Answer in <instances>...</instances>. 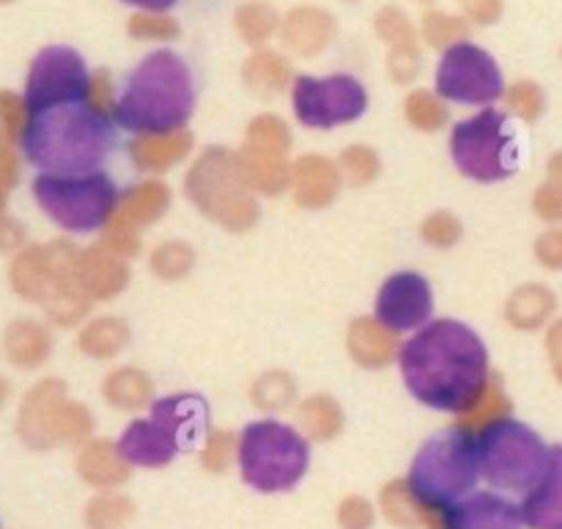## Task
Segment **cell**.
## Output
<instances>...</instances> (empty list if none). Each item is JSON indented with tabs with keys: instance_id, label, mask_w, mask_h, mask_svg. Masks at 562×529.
I'll list each match as a JSON object with an SVG mask.
<instances>
[{
	"instance_id": "obj_40",
	"label": "cell",
	"mask_w": 562,
	"mask_h": 529,
	"mask_svg": "<svg viewBox=\"0 0 562 529\" xmlns=\"http://www.w3.org/2000/svg\"><path fill=\"white\" fill-rule=\"evenodd\" d=\"M420 36L428 47L448 53L456 44L470 38V22L450 11H426L420 20Z\"/></svg>"
},
{
	"instance_id": "obj_60",
	"label": "cell",
	"mask_w": 562,
	"mask_h": 529,
	"mask_svg": "<svg viewBox=\"0 0 562 529\" xmlns=\"http://www.w3.org/2000/svg\"><path fill=\"white\" fill-rule=\"evenodd\" d=\"M5 395H9V387H5V382H3V379H0V404H3V401H5Z\"/></svg>"
},
{
	"instance_id": "obj_18",
	"label": "cell",
	"mask_w": 562,
	"mask_h": 529,
	"mask_svg": "<svg viewBox=\"0 0 562 529\" xmlns=\"http://www.w3.org/2000/svg\"><path fill=\"white\" fill-rule=\"evenodd\" d=\"M401 335L376 316H357L346 329V351L362 371H384L401 357Z\"/></svg>"
},
{
	"instance_id": "obj_58",
	"label": "cell",
	"mask_w": 562,
	"mask_h": 529,
	"mask_svg": "<svg viewBox=\"0 0 562 529\" xmlns=\"http://www.w3.org/2000/svg\"><path fill=\"white\" fill-rule=\"evenodd\" d=\"M124 3L135 5L140 11H168L170 5H176L179 0H124Z\"/></svg>"
},
{
	"instance_id": "obj_22",
	"label": "cell",
	"mask_w": 562,
	"mask_h": 529,
	"mask_svg": "<svg viewBox=\"0 0 562 529\" xmlns=\"http://www.w3.org/2000/svg\"><path fill=\"white\" fill-rule=\"evenodd\" d=\"M170 209V187L159 179H146L132 184L130 190L119 195V206H115L113 217H110L108 228L121 230H137L148 228V225L159 223Z\"/></svg>"
},
{
	"instance_id": "obj_10",
	"label": "cell",
	"mask_w": 562,
	"mask_h": 529,
	"mask_svg": "<svg viewBox=\"0 0 562 529\" xmlns=\"http://www.w3.org/2000/svg\"><path fill=\"white\" fill-rule=\"evenodd\" d=\"M547 442L519 420H503L477 437L481 475L499 492H532L549 464Z\"/></svg>"
},
{
	"instance_id": "obj_11",
	"label": "cell",
	"mask_w": 562,
	"mask_h": 529,
	"mask_svg": "<svg viewBox=\"0 0 562 529\" xmlns=\"http://www.w3.org/2000/svg\"><path fill=\"white\" fill-rule=\"evenodd\" d=\"M291 108L307 130H335L366 115L368 91L351 75H300L291 86Z\"/></svg>"
},
{
	"instance_id": "obj_20",
	"label": "cell",
	"mask_w": 562,
	"mask_h": 529,
	"mask_svg": "<svg viewBox=\"0 0 562 529\" xmlns=\"http://www.w3.org/2000/svg\"><path fill=\"white\" fill-rule=\"evenodd\" d=\"M126 151L140 173L162 176L195 151V135L187 126L170 132H148V135L132 137Z\"/></svg>"
},
{
	"instance_id": "obj_61",
	"label": "cell",
	"mask_w": 562,
	"mask_h": 529,
	"mask_svg": "<svg viewBox=\"0 0 562 529\" xmlns=\"http://www.w3.org/2000/svg\"><path fill=\"white\" fill-rule=\"evenodd\" d=\"M417 3H434V0H417Z\"/></svg>"
},
{
	"instance_id": "obj_53",
	"label": "cell",
	"mask_w": 562,
	"mask_h": 529,
	"mask_svg": "<svg viewBox=\"0 0 562 529\" xmlns=\"http://www.w3.org/2000/svg\"><path fill=\"white\" fill-rule=\"evenodd\" d=\"M461 11H464V20L470 25H481L488 27L503 16L505 3L503 0H459Z\"/></svg>"
},
{
	"instance_id": "obj_17",
	"label": "cell",
	"mask_w": 562,
	"mask_h": 529,
	"mask_svg": "<svg viewBox=\"0 0 562 529\" xmlns=\"http://www.w3.org/2000/svg\"><path fill=\"white\" fill-rule=\"evenodd\" d=\"M521 508L494 492H477L445 508L442 529H521Z\"/></svg>"
},
{
	"instance_id": "obj_51",
	"label": "cell",
	"mask_w": 562,
	"mask_h": 529,
	"mask_svg": "<svg viewBox=\"0 0 562 529\" xmlns=\"http://www.w3.org/2000/svg\"><path fill=\"white\" fill-rule=\"evenodd\" d=\"M86 102L91 104L93 110H99V113L115 121V110H119V93H115L113 80H110V75L104 69L93 71L91 75V88H88Z\"/></svg>"
},
{
	"instance_id": "obj_59",
	"label": "cell",
	"mask_w": 562,
	"mask_h": 529,
	"mask_svg": "<svg viewBox=\"0 0 562 529\" xmlns=\"http://www.w3.org/2000/svg\"><path fill=\"white\" fill-rule=\"evenodd\" d=\"M549 176H552V184L562 187V154L552 157V162H549Z\"/></svg>"
},
{
	"instance_id": "obj_37",
	"label": "cell",
	"mask_w": 562,
	"mask_h": 529,
	"mask_svg": "<svg viewBox=\"0 0 562 529\" xmlns=\"http://www.w3.org/2000/svg\"><path fill=\"white\" fill-rule=\"evenodd\" d=\"M245 148L289 157L291 148H294V135H291V126L280 115L258 113L252 115L245 130Z\"/></svg>"
},
{
	"instance_id": "obj_48",
	"label": "cell",
	"mask_w": 562,
	"mask_h": 529,
	"mask_svg": "<svg viewBox=\"0 0 562 529\" xmlns=\"http://www.w3.org/2000/svg\"><path fill=\"white\" fill-rule=\"evenodd\" d=\"M93 434V415L88 406L77 401H66L58 417V442L64 444H86L91 442Z\"/></svg>"
},
{
	"instance_id": "obj_25",
	"label": "cell",
	"mask_w": 562,
	"mask_h": 529,
	"mask_svg": "<svg viewBox=\"0 0 562 529\" xmlns=\"http://www.w3.org/2000/svg\"><path fill=\"white\" fill-rule=\"evenodd\" d=\"M294 66L278 49H252V55L241 66V82L256 97H278L285 88L294 86Z\"/></svg>"
},
{
	"instance_id": "obj_44",
	"label": "cell",
	"mask_w": 562,
	"mask_h": 529,
	"mask_svg": "<svg viewBox=\"0 0 562 529\" xmlns=\"http://www.w3.org/2000/svg\"><path fill=\"white\" fill-rule=\"evenodd\" d=\"M239 459V437L228 428H214L206 434V442L201 450L203 470L212 475H223L234 461Z\"/></svg>"
},
{
	"instance_id": "obj_46",
	"label": "cell",
	"mask_w": 562,
	"mask_h": 529,
	"mask_svg": "<svg viewBox=\"0 0 562 529\" xmlns=\"http://www.w3.org/2000/svg\"><path fill=\"white\" fill-rule=\"evenodd\" d=\"M464 236V225L456 217L453 212L442 209V212H431L420 223V239L423 245H428L431 250H450L456 247Z\"/></svg>"
},
{
	"instance_id": "obj_15",
	"label": "cell",
	"mask_w": 562,
	"mask_h": 529,
	"mask_svg": "<svg viewBox=\"0 0 562 529\" xmlns=\"http://www.w3.org/2000/svg\"><path fill=\"white\" fill-rule=\"evenodd\" d=\"M344 190V173L338 159L324 154H302L291 162V195L305 212H322L333 206Z\"/></svg>"
},
{
	"instance_id": "obj_27",
	"label": "cell",
	"mask_w": 562,
	"mask_h": 529,
	"mask_svg": "<svg viewBox=\"0 0 562 529\" xmlns=\"http://www.w3.org/2000/svg\"><path fill=\"white\" fill-rule=\"evenodd\" d=\"M296 426L307 442H333L344 434L346 415L338 398L327 393L307 395L296 404Z\"/></svg>"
},
{
	"instance_id": "obj_29",
	"label": "cell",
	"mask_w": 562,
	"mask_h": 529,
	"mask_svg": "<svg viewBox=\"0 0 562 529\" xmlns=\"http://www.w3.org/2000/svg\"><path fill=\"white\" fill-rule=\"evenodd\" d=\"M9 278L22 300L44 305L49 300V294H53V267H49L47 245H33L27 250H22L14 258V263H11Z\"/></svg>"
},
{
	"instance_id": "obj_2",
	"label": "cell",
	"mask_w": 562,
	"mask_h": 529,
	"mask_svg": "<svg viewBox=\"0 0 562 529\" xmlns=\"http://www.w3.org/2000/svg\"><path fill=\"white\" fill-rule=\"evenodd\" d=\"M25 154L47 173H93L102 168L115 143V121L88 102L31 113L25 126Z\"/></svg>"
},
{
	"instance_id": "obj_4",
	"label": "cell",
	"mask_w": 562,
	"mask_h": 529,
	"mask_svg": "<svg viewBox=\"0 0 562 529\" xmlns=\"http://www.w3.org/2000/svg\"><path fill=\"white\" fill-rule=\"evenodd\" d=\"M184 195L206 220L231 234H247L261 220V203L247 187L239 154L225 146L203 148L184 176Z\"/></svg>"
},
{
	"instance_id": "obj_16",
	"label": "cell",
	"mask_w": 562,
	"mask_h": 529,
	"mask_svg": "<svg viewBox=\"0 0 562 529\" xmlns=\"http://www.w3.org/2000/svg\"><path fill=\"white\" fill-rule=\"evenodd\" d=\"M66 401V384L60 379H44L25 395L16 426L31 448L47 450L58 444V417Z\"/></svg>"
},
{
	"instance_id": "obj_33",
	"label": "cell",
	"mask_w": 562,
	"mask_h": 529,
	"mask_svg": "<svg viewBox=\"0 0 562 529\" xmlns=\"http://www.w3.org/2000/svg\"><path fill=\"white\" fill-rule=\"evenodd\" d=\"M53 354V335L38 322H16L5 333V357L16 368L33 371Z\"/></svg>"
},
{
	"instance_id": "obj_62",
	"label": "cell",
	"mask_w": 562,
	"mask_h": 529,
	"mask_svg": "<svg viewBox=\"0 0 562 529\" xmlns=\"http://www.w3.org/2000/svg\"><path fill=\"white\" fill-rule=\"evenodd\" d=\"M349 3H355V0H349Z\"/></svg>"
},
{
	"instance_id": "obj_35",
	"label": "cell",
	"mask_w": 562,
	"mask_h": 529,
	"mask_svg": "<svg viewBox=\"0 0 562 529\" xmlns=\"http://www.w3.org/2000/svg\"><path fill=\"white\" fill-rule=\"evenodd\" d=\"M280 14L272 3L267 0H247L236 9L234 14V25L236 33H239L241 42L252 49H263L267 47L269 38L274 33H280Z\"/></svg>"
},
{
	"instance_id": "obj_32",
	"label": "cell",
	"mask_w": 562,
	"mask_h": 529,
	"mask_svg": "<svg viewBox=\"0 0 562 529\" xmlns=\"http://www.w3.org/2000/svg\"><path fill=\"white\" fill-rule=\"evenodd\" d=\"M554 313V294L547 285L527 283L519 285L505 302V322L519 333H532L541 329Z\"/></svg>"
},
{
	"instance_id": "obj_28",
	"label": "cell",
	"mask_w": 562,
	"mask_h": 529,
	"mask_svg": "<svg viewBox=\"0 0 562 529\" xmlns=\"http://www.w3.org/2000/svg\"><path fill=\"white\" fill-rule=\"evenodd\" d=\"M102 398L119 412H137L154 404V379L143 368L121 365L102 379Z\"/></svg>"
},
{
	"instance_id": "obj_56",
	"label": "cell",
	"mask_w": 562,
	"mask_h": 529,
	"mask_svg": "<svg viewBox=\"0 0 562 529\" xmlns=\"http://www.w3.org/2000/svg\"><path fill=\"white\" fill-rule=\"evenodd\" d=\"M25 239V228L16 220L0 217V250H11V247L22 245Z\"/></svg>"
},
{
	"instance_id": "obj_30",
	"label": "cell",
	"mask_w": 562,
	"mask_h": 529,
	"mask_svg": "<svg viewBox=\"0 0 562 529\" xmlns=\"http://www.w3.org/2000/svg\"><path fill=\"white\" fill-rule=\"evenodd\" d=\"M510 417V398L505 393V384L497 373H492L486 390H483L481 398L472 404V409H467L464 415L456 417V431L467 434V437L477 439L488 431L497 423L508 420Z\"/></svg>"
},
{
	"instance_id": "obj_13",
	"label": "cell",
	"mask_w": 562,
	"mask_h": 529,
	"mask_svg": "<svg viewBox=\"0 0 562 529\" xmlns=\"http://www.w3.org/2000/svg\"><path fill=\"white\" fill-rule=\"evenodd\" d=\"M88 88H91V71L86 69V60L77 49L44 47L27 71V113L86 102Z\"/></svg>"
},
{
	"instance_id": "obj_5",
	"label": "cell",
	"mask_w": 562,
	"mask_h": 529,
	"mask_svg": "<svg viewBox=\"0 0 562 529\" xmlns=\"http://www.w3.org/2000/svg\"><path fill=\"white\" fill-rule=\"evenodd\" d=\"M209 426V404L201 395H168L151 404L148 417L124 428L119 448L132 466H168Z\"/></svg>"
},
{
	"instance_id": "obj_52",
	"label": "cell",
	"mask_w": 562,
	"mask_h": 529,
	"mask_svg": "<svg viewBox=\"0 0 562 529\" xmlns=\"http://www.w3.org/2000/svg\"><path fill=\"white\" fill-rule=\"evenodd\" d=\"M99 245H104L110 252H115L119 258H124V261H132V258L140 256V250H143L140 236L132 234V230H121V228H104Z\"/></svg>"
},
{
	"instance_id": "obj_41",
	"label": "cell",
	"mask_w": 562,
	"mask_h": 529,
	"mask_svg": "<svg viewBox=\"0 0 562 529\" xmlns=\"http://www.w3.org/2000/svg\"><path fill=\"white\" fill-rule=\"evenodd\" d=\"M135 516V503L126 494L104 492L86 508L88 529H124Z\"/></svg>"
},
{
	"instance_id": "obj_54",
	"label": "cell",
	"mask_w": 562,
	"mask_h": 529,
	"mask_svg": "<svg viewBox=\"0 0 562 529\" xmlns=\"http://www.w3.org/2000/svg\"><path fill=\"white\" fill-rule=\"evenodd\" d=\"M532 209L541 220H549V223H560L562 220V187L558 184H543L536 190V198H532Z\"/></svg>"
},
{
	"instance_id": "obj_45",
	"label": "cell",
	"mask_w": 562,
	"mask_h": 529,
	"mask_svg": "<svg viewBox=\"0 0 562 529\" xmlns=\"http://www.w3.org/2000/svg\"><path fill=\"white\" fill-rule=\"evenodd\" d=\"M126 33L137 42H173L179 38L181 27L165 11H137L126 22Z\"/></svg>"
},
{
	"instance_id": "obj_8",
	"label": "cell",
	"mask_w": 562,
	"mask_h": 529,
	"mask_svg": "<svg viewBox=\"0 0 562 529\" xmlns=\"http://www.w3.org/2000/svg\"><path fill=\"white\" fill-rule=\"evenodd\" d=\"M33 195L55 225L69 234H91L108 228L119 195L113 179L93 173H42L33 181Z\"/></svg>"
},
{
	"instance_id": "obj_42",
	"label": "cell",
	"mask_w": 562,
	"mask_h": 529,
	"mask_svg": "<svg viewBox=\"0 0 562 529\" xmlns=\"http://www.w3.org/2000/svg\"><path fill=\"white\" fill-rule=\"evenodd\" d=\"M338 165L344 181L351 187H371L382 176V157H379L376 148L366 146V143H355V146L344 148Z\"/></svg>"
},
{
	"instance_id": "obj_21",
	"label": "cell",
	"mask_w": 562,
	"mask_h": 529,
	"mask_svg": "<svg viewBox=\"0 0 562 529\" xmlns=\"http://www.w3.org/2000/svg\"><path fill=\"white\" fill-rule=\"evenodd\" d=\"M335 31H338V25L327 9L296 5L280 22V42L289 53L300 55V58H313L333 44Z\"/></svg>"
},
{
	"instance_id": "obj_9",
	"label": "cell",
	"mask_w": 562,
	"mask_h": 529,
	"mask_svg": "<svg viewBox=\"0 0 562 529\" xmlns=\"http://www.w3.org/2000/svg\"><path fill=\"white\" fill-rule=\"evenodd\" d=\"M450 157L461 176L481 184L510 179L519 162V148L508 115L483 108L481 113L459 121L450 130Z\"/></svg>"
},
{
	"instance_id": "obj_34",
	"label": "cell",
	"mask_w": 562,
	"mask_h": 529,
	"mask_svg": "<svg viewBox=\"0 0 562 529\" xmlns=\"http://www.w3.org/2000/svg\"><path fill=\"white\" fill-rule=\"evenodd\" d=\"M379 508H382L384 519L390 525L401 529H426V505L417 499V494L412 492L409 481L398 477V481H390L387 486L379 494Z\"/></svg>"
},
{
	"instance_id": "obj_57",
	"label": "cell",
	"mask_w": 562,
	"mask_h": 529,
	"mask_svg": "<svg viewBox=\"0 0 562 529\" xmlns=\"http://www.w3.org/2000/svg\"><path fill=\"white\" fill-rule=\"evenodd\" d=\"M547 346H549V357H552L554 373H558V379L562 382V322H558L552 327V333H549L547 338Z\"/></svg>"
},
{
	"instance_id": "obj_50",
	"label": "cell",
	"mask_w": 562,
	"mask_h": 529,
	"mask_svg": "<svg viewBox=\"0 0 562 529\" xmlns=\"http://www.w3.org/2000/svg\"><path fill=\"white\" fill-rule=\"evenodd\" d=\"M423 55L420 47H404V49H387V75L398 86H409L417 75H420Z\"/></svg>"
},
{
	"instance_id": "obj_36",
	"label": "cell",
	"mask_w": 562,
	"mask_h": 529,
	"mask_svg": "<svg viewBox=\"0 0 562 529\" xmlns=\"http://www.w3.org/2000/svg\"><path fill=\"white\" fill-rule=\"evenodd\" d=\"M404 119L412 130L423 132V135H434V132L445 130L450 124V108L437 91L415 88L404 99Z\"/></svg>"
},
{
	"instance_id": "obj_39",
	"label": "cell",
	"mask_w": 562,
	"mask_h": 529,
	"mask_svg": "<svg viewBox=\"0 0 562 529\" xmlns=\"http://www.w3.org/2000/svg\"><path fill=\"white\" fill-rule=\"evenodd\" d=\"M296 401V382L285 371H263L250 384V404L261 412H283Z\"/></svg>"
},
{
	"instance_id": "obj_43",
	"label": "cell",
	"mask_w": 562,
	"mask_h": 529,
	"mask_svg": "<svg viewBox=\"0 0 562 529\" xmlns=\"http://www.w3.org/2000/svg\"><path fill=\"white\" fill-rule=\"evenodd\" d=\"M373 27H376V36L387 44V49L420 47L417 44L415 22L409 20V14L401 5H384V9H379Z\"/></svg>"
},
{
	"instance_id": "obj_1",
	"label": "cell",
	"mask_w": 562,
	"mask_h": 529,
	"mask_svg": "<svg viewBox=\"0 0 562 529\" xmlns=\"http://www.w3.org/2000/svg\"><path fill=\"white\" fill-rule=\"evenodd\" d=\"M406 390L423 406L450 415L472 409L492 379L481 335L456 318H437L417 329L401 349Z\"/></svg>"
},
{
	"instance_id": "obj_14",
	"label": "cell",
	"mask_w": 562,
	"mask_h": 529,
	"mask_svg": "<svg viewBox=\"0 0 562 529\" xmlns=\"http://www.w3.org/2000/svg\"><path fill=\"white\" fill-rule=\"evenodd\" d=\"M434 291L420 272H395L376 294V318L393 333H417L431 324Z\"/></svg>"
},
{
	"instance_id": "obj_12",
	"label": "cell",
	"mask_w": 562,
	"mask_h": 529,
	"mask_svg": "<svg viewBox=\"0 0 562 529\" xmlns=\"http://www.w3.org/2000/svg\"><path fill=\"white\" fill-rule=\"evenodd\" d=\"M437 93L445 102L494 104L505 93L503 71L492 53L472 42H461L442 55L437 66Z\"/></svg>"
},
{
	"instance_id": "obj_23",
	"label": "cell",
	"mask_w": 562,
	"mask_h": 529,
	"mask_svg": "<svg viewBox=\"0 0 562 529\" xmlns=\"http://www.w3.org/2000/svg\"><path fill=\"white\" fill-rule=\"evenodd\" d=\"M521 519L530 529H562V444L549 450V464L541 481L525 494Z\"/></svg>"
},
{
	"instance_id": "obj_19",
	"label": "cell",
	"mask_w": 562,
	"mask_h": 529,
	"mask_svg": "<svg viewBox=\"0 0 562 529\" xmlns=\"http://www.w3.org/2000/svg\"><path fill=\"white\" fill-rule=\"evenodd\" d=\"M77 283L91 302L115 300L130 285V261H124L97 241V245L80 250Z\"/></svg>"
},
{
	"instance_id": "obj_47",
	"label": "cell",
	"mask_w": 562,
	"mask_h": 529,
	"mask_svg": "<svg viewBox=\"0 0 562 529\" xmlns=\"http://www.w3.org/2000/svg\"><path fill=\"white\" fill-rule=\"evenodd\" d=\"M505 104H508V113L516 119L532 121L541 119L543 108H547V97H543V88L536 80H516L514 86L505 88Z\"/></svg>"
},
{
	"instance_id": "obj_31",
	"label": "cell",
	"mask_w": 562,
	"mask_h": 529,
	"mask_svg": "<svg viewBox=\"0 0 562 529\" xmlns=\"http://www.w3.org/2000/svg\"><path fill=\"white\" fill-rule=\"evenodd\" d=\"M132 329L121 316H97L77 335V349L91 360L108 362L130 346Z\"/></svg>"
},
{
	"instance_id": "obj_24",
	"label": "cell",
	"mask_w": 562,
	"mask_h": 529,
	"mask_svg": "<svg viewBox=\"0 0 562 529\" xmlns=\"http://www.w3.org/2000/svg\"><path fill=\"white\" fill-rule=\"evenodd\" d=\"M77 475L88 483V486L99 488V492H113L121 488L132 477V464L121 453L119 442L110 439H91L77 453Z\"/></svg>"
},
{
	"instance_id": "obj_55",
	"label": "cell",
	"mask_w": 562,
	"mask_h": 529,
	"mask_svg": "<svg viewBox=\"0 0 562 529\" xmlns=\"http://www.w3.org/2000/svg\"><path fill=\"white\" fill-rule=\"evenodd\" d=\"M536 258L547 269H562V230H547L538 236Z\"/></svg>"
},
{
	"instance_id": "obj_26",
	"label": "cell",
	"mask_w": 562,
	"mask_h": 529,
	"mask_svg": "<svg viewBox=\"0 0 562 529\" xmlns=\"http://www.w3.org/2000/svg\"><path fill=\"white\" fill-rule=\"evenodd\" d=\"M236 154H239V165H241V173H245L247 187H250L258 198H278L291 190L289 157L261 154L245 146H241Z\"/></svg>"
},
{
	"instance_id": "obj_3",
	"label": "cell",
	"mask_w": 562,
	"mask_h": 529,
	"mask_svg": "<svg viewBox=\"0 0 562 529\" xmlns=\"http://www.w3.org/2000/svg\"><path fill=\"white\" fill-rule=\"evenodd\" d=\"M195 110L190 66L173 49H154L126 77L115 124L135 135L181 130Z\"/></svg>"
},
{
	"instance_id": "obj_7",
	"label": "cell",
	"mask_w": 562,
	"mask_h": 529,
	"mask_svg": "<svg viewBox=\"0 0 562 529\" xmlns=\"http://www.w3.org/2000/svg\"><path fill=\"white\" fill-rule=\"evenodd\" d=\"M477 477V439L453 428L431 437L417 450L406 481L426 508H450L475 488Z\"/></svg>"
},
{
	"instance_id": "obj_49",
	"label": "cell",
	"mask_w": 562,
	"mask_h": 529,
	"mask_svg": "<svg viewBox=\"0 0 562 529\" xmlns=\"http://www.w3.org/2000/svg\"><path fill=\"white\" fill-rule=\"evenodd\" d=\"M376 525V510H373L371 499L360 497V494H349L340 499L338 505V527L340 529H373Z\"/></svg>"
},
{
	"instance_id": "obj_38",
	"label": "cell",
	"mask_w": 562,
	"mask_h": 529,
	"mask_svg": "<svg viewBox=\"0 0 562 529\" xmlns=\"http://www.w3.org/2000/svg\"><path fill=\"white\" fill-rule=\"evenodd\" d=\"M148 269L162 283H179L195 269V247L184 239H165L148 256Z\"/></svg>"
},
{
	"instance_id": "obj_6",
	"label": "cell",
	"mask_w": 562,
	"mask_h": 529,
	"mask_svg": "<svg viewBox=\"0 0 562 529\" xmlns=\"http://www.w3.org/2000/svg\"><path fill=\"white\" fill-rule=\"evenodd\" d=\"M236 461L241 481L256 492H291L311 466V442L289 423L256 420L241 431Z\"/></svg>"
}]
</instances>
